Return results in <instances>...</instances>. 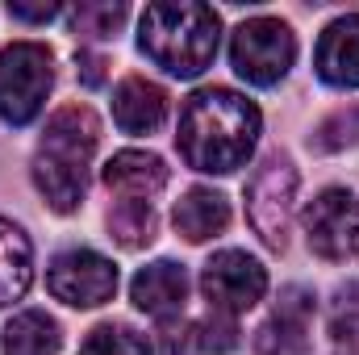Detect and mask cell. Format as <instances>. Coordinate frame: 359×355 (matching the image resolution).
<instances>
[{
    "label": "cell",
    "mask_w": 359,
    "mask_h": 355,
    "mask_svg": "<svg viewBox=\"0 0 359 355\" xmlns=\"http://www.w3.org/2000/svg\"><path fill=\"white\" fill-rule=\"evenodd\" d=\"M330 339L334 347H343L347 355H359V280L339 284L330 297V314H326Z\"/></svg>",
    "instance_id": "obj_19"
},
{
    "label": "cell",
    "mask_w": 359,
    "mask_h": 355,
    "mask_svg": "<svg viewBox=\"0 0 359 355\" xmlns=\"http://www.w3.org/2000/svg\"><path fill=\"white\" fill-rule=\"evenodd\" d=\"M109 234H113L126 251L151 247L155 234H159V213H155V205H147V201H117V205L109 209Z\"/></svg>",
    "instance_id": "obj_18"
},
{
    "label": "cell",
    "mask_w": 359,
    "mask_h": 355,
    "mask_svg": "<svg viewBox=\"0 0 359 355\" xmlns=\"http://www.w3.org/2000/svg\"><path fill=\"white\" fill-rule=\"evenodd\" d=\"M126 21V4H96V0H84L72 8V34L76 38H113Z\"/></svg>",
    "instance_id": "obj_21"
},
{
    "label": "cell",
    "mask_w": 359,
    "mask_h": 355,
    "mask_svg": "<svg viewBox=\"0 0 359 355\" xmlns=\"http://www.w3.org/2000/svg\"><path fill=\"white\" fill-rule=\"evenodd\" d=\"M313 67L330 88H359V13L334 17L322 29Z\"/></svg>",
    "instance_id": "obj_11"
},
{
    "label": "cell",
    "mask_w": 359,
    "mask_h": 355,
    "mask_svg": "<svg viewBox=\"0 0 359 355\" xmlns=\"http://www.w3.org/2000/svg\"><path fill=\"white\" fill-rule=\"evenodd\" d=\"M80 355H151V343L126 322H104L80 343Z\"/></svg>",
    "instance_id": "obj_20"
},
{
    "label": "cell",
    "mask_w": 359,
    "mask_h": 355,
    "mask_svg": "<svg viewBox=\"0 0 359 355\" xmlns=\"http://www.w3.org/2000/svg\"><path fill=\"white\" fill-rule=\"evenodd\" d=\"M297 59V38L284 21L276 17H251L234 29V42H230V63L234 72L255 84V88H271L288 76Z\"/></svg>",
    "instance_id": "obj_6"
},
{
    "label": "cell",
    "mask_w": 359,
    "mask_h": 355,
    "mask_svg": "<svg viewBox=\"0 0 359 355\" xmlns=\"http://www.w3.org/2000/svg\"><path fill=\"white\" fill-rule=\"evenodd\" d=\"M76 67H80V80H84L88 88H100V84H104V59H100V55H92V51H80Z\"/></svg>",
    "instance_id": "obj_24"
},
{
    "label": "cell",
    "mask_w": 359,
    "mask_h": 355,
    "mask_svg": "<svg viewBox=\"0 0 359 355\" xmlns=\"http://www.w3.org/2000/svg\"><path fill=\"white\" fill-rule=\"evenodd\" d=\"M222 21L209 4L172 0V4H147L138 21V46L151 63H159L168 76L192 80L217 59Z\"/></svg>",
    "instance_id": "obj_3"
},
{
    "label": "cell",
    "mask_w": 359,
    "mask_h": 355,
    "mask_svg": "<svg viewBox=\"0 0 359 355\" xmlns=\"http://www.w3.org/2000/svg\"><path fill=\"white\" fill-rule=\"evenodd\" d=\"M59 343V322L42 309H25L4 326V355H55Z\"/></svg>",
    "instance_id": "obj_17"
},
{
    "label": "cell",
    "mask_w": 359,
    "mask_h": 355,
    "mask_svg": "<svg viewBox=\"0 0 359 355\" xmlns=\"http://www.w3.org/2000/svg\"><path fill=\"white\" fill-rule=\"evenodd\" d=\"M8 17L42 25V21H50V17H59V4H8Z\"/></svg>",
    "instance_id": "obj_25"
},
{
    "label": "cell",
    "mask_w": 359,
    "mask_h": 355,
    "mask_svg": "<svg viewBox=\"0 0 359 355\" xmlns=\"http://www.w3.org/2000/svg\"><path fill=\"white\" fill-rule=\"evenodd\" d=\"M130 297L155 322H172V318L184 314V301H188V272L172 260H155L134 276Z\"/></svg>",
    "instance_id": "obj_12"
},
{
    "label": "cell",
    "mask_w": 359,
    "mask_h": 355,
    "mask_svg": "<svg viewBox=\"0 0 359 355\" xmlns=\"http://www.w3.org/2000/svg\"><path fill=\"white\" fill-rule=\"evenodd\" d=\"M100 142V121L88 105H63L50 113L34 151V184L55 213H76L88 196V168Z\"/></svg>",
    "instance_id": "obj_2"
},
{
    "label": "cell",
    "mask_w": 359,
    "mask_h": 355,
    "mask_svg": "<svg viewBox=\"0 0 359 355\" xmlns=\"http://www.w3.org/2000/svg\"><path fill=\"white\" fill-rule=\"evenodd\" d=\"M259 109L234 88H201L180 113V155L196 172H238L259 142Z\"/></svg>",
    "instance_id": "obj_1"
},
{
    "label": "cell",
    "mask_w": 359,
    "mask_h": 355,
    "mask_svg": "<svg viewBox=\"0 0 359 355\" xmlns=\"http://www.w3.org/2000/svg\"><path fill=\"white\" fill-rule=\"evenodd\" d=\"M230 226V201L217 188H188L176 205V230L188 243H209Z\"/></svg>",
    "instance_id": "obj_15"
},
{
    "label": "cell",
    "mask_w": 359,
    "mask_h": 355,
    "mask_svg": "<svg viewBox=\"0 0 359 355\" xmlns=\"http://www.w3.org/2000/svg\"><path fill=\"white\" fill-rule=\"evenodd\" d=\"M34 284V247L21 226L0 217V309L21 301Z\"/></svg>",
    "instance_id": "obj_16"
},
{
    "label": "cell",
    "mask_w": 359,
    "mask_h": 355,
    "mask_svg": "<svg viewBox=\"0 0 359 355\" xmlns=\"http://www.w3.org/2000/svg\"><path fill=\"white\" fill-rule=\"evenodd\" d=\"M192 335H196V347L209 351V355H226V351L238 347V322L226 318V314H213V309H209L205 322H196Z\"/></svg>",
    "instance_id": "obj_22"
},
{
    "label": "cell",
    "mask_w": 359,
    "mask_h": 355,
    "mask_svg": "<svg viewBox=\"0 0 359 355\" xmlns=\"http://www.w3.org/2000/svg\"><path fill=\"white\" fill-rule=\"evenodd\" d=\"M301 222L313 255L330 264H347L359 255V196L351 188H322L305 205Z\"/></svg>",
    "instance_id": "obj_7"
},
{
    "label": "cell",
    "mask_w": 359,
    "mask_h": 355,
    "mask_svg": "<svg viewBox=\"0 0 359 355\" xmlns=\"http://www.w3.org/2000/svg\"><path fill=\"white\" fill-rule=\"evenodd\" d=\"M104 188L121 201H155L163 188H168V163L151 151H117L109 163H104Z\"/></svg>",
    "instance_id": "obj_13"
},
{
    "label": "cell",
    "mask_w": 359,
    "mask_h": 355,
    "mask_svg": "<svg viewBox=\"0 0 359 355\" xmlns=\"http://www.w3.org/2000/svg\"><path fill=\"white\" fill-rule=\"evenodd\" d=\"M168 117V92L147 76H126L113 92V121L126 134H155Z\"/></svg>",
    "instance_id": "obj_14"
},
{
    "label": "cell",
    "mask_w": 359,
    "mask_h": 355,
    "mask_svg": "<svg viewBox=\"0 0 359 355\" xmlns=\"http://www.w3.org/2000/svg\"><path fill=\"white\" fill-rule=\"evenodd\" d=\"M201 293H205L213 314L238 318V314H247V309H255L264 301L268 272L247 251H217L201 272Z\"/></svg>",
    "instance_id": "obj_8"
},
{
    "label": "cell",
    "mask_w": 359,
    "mask_h": 355,
    "mask_svg": "<svg viewBox=\"0 0 359 355\" xmlns=\"http://www.w3.org/2000/svg\"><path fill=\"white\" fill-rule=\"evenodd\" d=\"M46 288H50L55 301H63L72 309H96V305L113 301V293H117V267H113V260H104L100 251L76 247V251H63V255L50 260Z\"/></svg>",
    "instance_id": "obj_9"
},
{
    "label": "cell",
    "mask_w": 359,
    "mask_h": 355,
    "mask_svg": "<svg viewBox=\"0 0 359 355\" xmlns=\"http://www.w3.org/2000/svg\"><path fill=\"white\" fill-rule=\"evenodd\" d=\"M55 88V55L42 42H13L0 51V121L29 126Z\"/></svg>",
    "instance_id": "obj_4"
},
{
    "label": "cell",
    "mask_w": 359,
    "mask_h": 355,
    "mask_svg": "<svg viewBox=\"0 0 359 355\" xmlns=\"http://www.w3.org/2000/svg\"><path fill=\"white\" fill-rule=\"evenodd\" d=\"M292 209H297V168L288 155H268L247 184V222L271 251L288 247Z\"/></svg>",
    "instance_id": "obj_5"
},
{
    "label": "cell",
    "mask_w": 359,
    "mask_h": 355,
    "mask_svg": "<svg viewBox=\"0 0 359 355\" xmlns=\"http://www.w3.org/2000/svg\"><path fill=\"white\" fill-rule=\"evenodd\" d=\"M159 339H163V355H188V347L196 343V335H192L180 318H172V322H159Z\"/></svg>",
    "instance_id": "obj_23"
},
{
    "label": "cell",
    "mask_w": 359,
    "mask_h": 355,
    "mask_svg": "<svg viewBox=\"0 0 359 355\" xmlns=\"http://www.w3.org/2000/svg\"><path fill=\"white\" fill-rule=\"evenodd\" d=\"M309 322H313V293L288 284L271 309V318L255 335L259 355H305L309 351Z\"/></svg>",
    "instance_id": "obj_10"
}]
</instances>
